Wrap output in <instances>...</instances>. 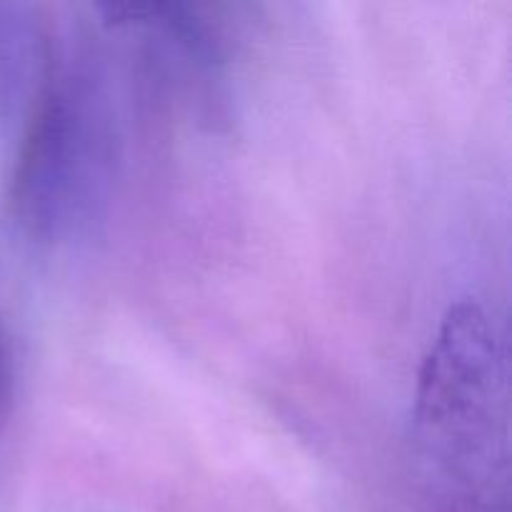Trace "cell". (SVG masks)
Wrapping results in <instances>:
<instances>
[{
  "instance_id": "7a4b0ae2",
  "label": "cell",
  "mask_w": 512,
  "mask_h": 512,
  "mask_svg": "<svg viewBox=\"0 0 512 512\" xmlns=\"http://www.w3.org/2000/svg\"><path fill=\"white\" fill-rule=\"evenodd\" d=\"M115 130L108 85L88 53H50L23 125L10 203L38 240H68L100 223L110 200Z\"/></svg>"
},
{
  "instance_id": "6da1fadb",
  "label": "cell",
  "mask_w": 512,
  "mask_h": 512,
  "mask_svg": "<svg viewBox=\"0 0 512 512\" xmlns=\"http://www.w3.org/2000/svg\"><path fill=\"white\" fill-rule=\"evenodd\" d=\"M508 353L473 300L453 305L420 368L415 428L435 468L485 512H508Z\"/></svg>"
},
{
  "instance_id": "277c9868",
  "label": "cell",
  "mask_w": 512,
  "mask_h": 512,
  "mask_svg": "<svg viewBox=\"0 0 512 512\" xmlns=\"http://www.w3.org/2000/svg\"><path fill=\"white\" fill-rule=\"evenodd\" d=\"M13 390H15L13 353H10L8 335H5V330L0 328V443H3L10 410H13Z\"/></svg>"
},
{
  "instance_id": "3957f363",
  "label": "cell",
  "mask_w": 512,
  "mask_h": 512,
  "mask_svg": "<svg viewBox=\"0 0 512 512\" xmlns=\"http://www.w3.org/2000/svg\"><path fill=\"white\" fill-rule=\"evenodd\" d=\"M50 65V45L33 5L0 3V125L28 120Z\"/></svg>"
}]
</instances>
